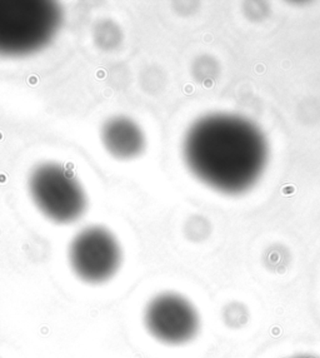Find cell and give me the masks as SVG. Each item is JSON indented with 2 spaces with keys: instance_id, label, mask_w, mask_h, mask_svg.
I'll return each mask as SVG.
<instances>
[{
  "instance_id": "obj_8",
  "label": "cell",
  "mask_w": 320,
  "mask_h": 358,
  "mask_svg": "<svg viewBox=\"0 0 320 358\" xmlns=\"http://www.w3.org/2000/svg\"><path fill=\"white\" fill-rule=\"evenodd\" d=\"M294 358H318L315 357V356H298V357Z\"/></svg>"
},
{
  "instance_id": "obj_1",
  "label": "cell",
  "mask_w": 320,
  "mask_h": 358,
  "mask_svg": "<svg viewBox=\"0 0 320 358\" xmlns=\"http://www.w3.org/2000/svg\"><path fill=\"white\" fill-rule=\"evenodd\" d=\"M183 158L191 174L217 191L235 194L259 178L267 163V143L248 120L209 114L196 120L183 139Z\"/></svg>"
},
{
  "instance_id": "obj_6",
  "label": "cell",
  "mask_w": 320,
  "mask_h": 358,
  "mask_svg": "<svg viewBox=\"0 0 320 358\" xmlns=\"http://www.w3.org/2000/svg\"><path fill=\"white\" fill-rule=\"evenodd\" d=\"M101 145L118 161H133L147 150V136L137 120L128 115H113L99 129Z\"/></svg>"
},
{
  "instance_id": "obj_7",
  "label": "cell",
  "mask_w": 320,
  "mask_h": 358,
  "mask_svg": "<svg viewBox=\"0 0 320 358\" xmlns=\"http://www.w3.org/2000/svg\"><path fill=\"white\" fill-rule=\"evenodd\" d=\"M123 38V33L112 20H101L94 28V43L104 50L117 48Z\"/></svg>"
},
{
  "instance_id": "obj_4",
  "label": "cell",
  "mask_w": 320,
  "mask_h": 358,
  "mask_svg": "<svg viewBox=\"0 0 320 358\" xmlns=\"http://www.w3.org/2000/svg\"><path fill=\"white\" fill-rule=\"evenodd\" d=\"M69 263L82 281L103 283L118 272L122 264V248L118 239L107 228H84L69 245Z\"/></svg>"
},
{
  "instance_id": "obj_2",
  "label": "cell",
  "mask_w": 320,
  "mask_h": 358,
  "mask_svg": "<svg viewBox=\"0 0 320 358\" xmlns=\"http://www.w3.org/2000/svg\"><path fill=\"white\" fill-rule=\"evenodd\" d=\"M64 10L52 0H0V57L42 52L59 34Z\"/></svg>"
},
{
  "instance_id": "obj_5",
  "label": "cell",
  "mask_w": 320,
  "mask_h": 358,
  "mask_svg": "<svg viewBox=\"0 0 320 358\" xmlns=\"http://www.w3.org/2000/svg\"><path fill=\"white\" fill-rule=\"evenodd\" d=\"M145 323L155 338L169 345H182L196 337L201 318L188 299L169 292L161 293L149 303Z\"/></svg>"
},
{
  "instance_id": "obj_3",
  "label": "cell",
  "mask_w": 320,
  "mask_h": 358,
  "mask_svg": "<svg viewBox=\"0 0 320 358\" xmlns=\"http://www.w3.org/2000/svg\"><path fill=\"white\" fill-rule=\"evenodd\" d=\"M28 193L36 208L48 220L69 224L82 218L88 197L73 171L58 162H42L30 171Z\"/></svg>"
}]
</instances>
